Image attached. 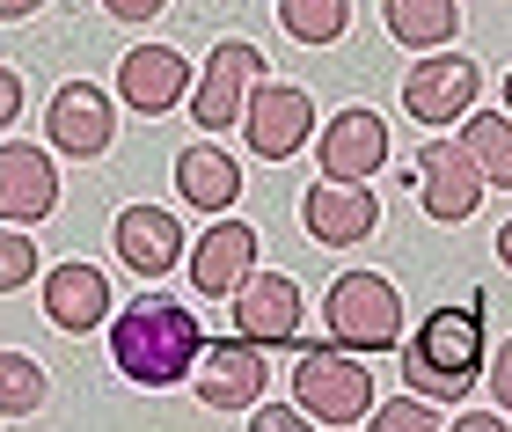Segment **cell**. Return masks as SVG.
Here are the masks:
<instances>
[{"label":"cell","instance_id":"f546056e","mask_svg":"<svg viewBox=\"0 0 512 432\" xmlns=\"http://www.w3.org/2000/svg\"><path fill=\"white\" fill-rule=\"evenodd\" d=\"M461 432H498V411H461Z\"/></svg>","mask_w":512,"mask_h":432},{"label":"cell","instance_id":"f1b7e54d","mask_svg":"<svg viewBox=\"0 0 512 432\" xmlns=\"http://www.w3.org/2000/svg\"><path fill=\"white\" fill-rule=\"evenodd\" d=\"M22 118V74H8V66H0V132H8Z\"/></svg>","mask_w":512,"mask_h":432},{"label":"cell","instance_id":"9c48e42d","mask_svg":"<svg viewBox=\"0 0 512 432\" xmlns=\"http://www.w3.org/2000/svg\"><path fill=\"white\" fill-rule=\"evenodd\" d=\"M44 132H52L59 154L96 162V154H110V140H118V110H110V96L96 81H66L52 96V110H44Z\"/></svg>","mask_w":512,"mask_h":432},{"label":"cell","instance_id":"8fae6325","mask_svg":"<svg viewBox=\"0 0 512 432\" xmlns=\"http://www.w3.org/2000/svg\"><path fill=\"white\" fill-rule=\"evenodd\" d=\"M118 96H125V110H139V118H161V110H176L191 96V59L169 52V44H132L118 59Z\"/></svg>","mask_w":512,"mask_h":432},{"label":"cell","instance_id":"5bb4252c","mask_svg":"<svg viewBox=\"0 0 512 432\" xmlns=\"http://www.w3.org/2000/svg\"><path fill=\"white\" fill-rule=\"evenodd\" d=\"M315 162H322V176H337V184H366V176L388 162V125L374 110H337V118L322 125V140H315Z\"/></svg>","mask_w":512,"mask_h":432},{"label":"cell","instance_id":"7c38bea8","mask_svg":"<svg viewBox=\"0 0 512 432\" xmlns=\"http://www.w3.org/2000/svg\"><path fill=\"white\" fill-rule=\"evenodd\" d=\"M374 220H381V206H374V191H366V184H337V176H322V184H308V198H300V227H308L322 249L366 242V235H374Z\"/></svg>","mask_w":512,"mask_h":432},{"label":"cell","instance_id":"cb8c5ba5","mask_svg":"<svg viewBox=\"0 0 512 432\" xmlns=\"http://www.w3.org/2000/svg\"><path fill=\"white\" fill-rule=\"evenodd\" d=\"M37 242H30V227H15V220H0V293H22L37 279Z\"/></svg>","mask_w":512,"mask_h":432},{"label":"cell","instance_id":"d6986e66","mask_svg":"<svg viewBox=\"0 0 512 432\" xmlns=\"http://www.w3.org/2000/svg\"><path fill=\"white\" fill-rule=\"evenodd\" d=\"M176 191H183V206H198V213H227L242 198V162L220 154V147H183L176 154Z\"/></svg>","mask_w":512,"mask_h":432},{"label":"cell","instance_id":"44dd1931","mask_svg":"<svg viewBox=\"0 0 512 432\" xmlns=\"http://www.w3.org/2000/svg\"><path fill=\"white\" fill-rule=\"evenodd\" d=\"M461 147L476 154L483 184L512 191V118H498V110H469V118H461Z\"/></svg>","mask_w":512,"mask_h":432},{"label":"cell","instance_id":"277c9868","mask_svg":"<svg viewBox=\"0 0 512 432\" xmlns=\"http://www.w3.org/2000/svg\"><path fill=\"white\" fill-rule=\"evenodd\" d=\"M322 323L352 352H388L395 337H403V293H395L381 271H344V279L322 293Z\"/></svg>","mask_w":512,"mask_h":432},{"label":"cell","instance_id":"4dcf8cb0","mask_svg":"<svg viewBox=\"0 0 512 432\" xmlns=\"http://www.w3.org/2000/svg\"><path fill=\"white\" fill-rule=\"evenodd\" d=\"M44 0H0V22H22V15H37Z\"/></svg>","mask_w":512,"mask_h":432},{"label":"cell","instance_id":"5b68a950","mask_svg":"<svg viewBox=\"0 0 512 432\" xmlns=\"http://www.w3.org/2000/svg\"><path fill=\"white\" fill-rule=\"evenodd\" d=\"M242 132H249L256 162H293L315 132V96L300 81H256L242 103Z\"/></svg>","mask_w":512,"mask_h":432},{"label":"cell","instance_id":"d6a6232c","mask_svg":"<svg viewBox=\"0 0 512 432\" xmlns=\"http://www.w3.org/2000/svg\"><path fill=\"white\" fill-rule=\"evenodd\" d=\"M505 110H512V74H505Z\"/></svg>","mask_w":512,"mask_h":432},{"label":"cell","instance_id":"e0dca14e","mask_svg":"<svg viewBox=\"0 0 512 432\" xmlns=\"http://www.w3.org/2000/svg\"><path fill=\"white\" fill-rule=\"evenodd\" d=\"M110 242H118V264L139 271V279H161V271L183 264V220L161 213V206H125Z\"/></svg>","mask_w":512,"mask_h":432},{"label":"cell","instance_id":"9a60e30c","mask_svg":"<svg viewBox=\"0 0 512 432\" xmlns=\"http://www.w3.org/2000/svg\"><path fill=\"white\" fill-rule=\"evenodd\" d=\"M256 271V227L249 220H213L191 249V286L205 301H235V286Z\"/></svg>","mask_w":512,"mask_h":432},{"label":"cell","instance_id":"4316f807","mask_svg":"<svg viewBox=\"0 0 512 432\" xmlns=\"http://www.w3.org/2000/svg\"><path fill=\"white\" fill-rule=\"evenodd\" d=\"M161 8H169V0H103V15L110 22H132V30H139V22H154Z\"/></svg>","mask_w":512,"mask_h":432},{"label":"cell","instance_id":"52a82bcc","mask_svg":"<svg viewBox=\"0 0 512 432\" xmlns=\"http://www.w3.org/2000/svg\"><path fill=\"white\" fill-rule=\"evenodd\" d=\"M417 198H425V213L439 227H461L476 206H483V169H476V154L461 147V140H432L417 147Z\"/></svg>","mask_w":512,"mask_h":432},{"label":"cell","instance_id":"603a6c76","mask_svg":"<svg viewBox=\"0 0 512 432\" xmlns=\"http://www.w3.org/2000/svg\"><path fill=\"white\" fill-rule=\"evenodd\" d=\"M44 411V367L30 352H0V418H37Z\"/></svg>","mask_w":512,"mask_h":432},{"label":"cell","instance_id":"484cf974","mask_svg":"<svg viewBox=\"0 0 512 432\" xmlns=\"http://www.w3.org/2000/svg\"><path fill=\"white\" fill-rule=\"evenodd\" d=\"M491 403H498V411H512V337L491 352Z\"/></svg>","mask_w":512,"mask_h":432},{"label":"cell","instance_id":"7a4b0ae2","mask_svg":"<svg viewBox=\"0 0 512 432\" xmlns=\"http://www.w3.org/2000/svg\"><path fill=\"white\" fill-rule=\"evenodd\" d=\"M483 381V301L469 308H432L425 330L403 345V389L432 396L439 411L461 403Z\"/></svg>","mask_w":512,"mask_h":432},{"label":"cell","instance_id":"3957f363","mask_svg":"<svg viewBox=\"0 0 512 432\" xmlns=\"http://www.w3.org/2000/svg\"><path fill=\"white\" fill-rule=\"evenodd\" d=\"M293 396H300V411H308L315 425H359V418H374V374H366V359L352 345L300 352Z\"/></svg>","mask_w":512,"mask_h":432},{"label":"cell","instance_id":"d4e9b609","mask_svg":"<svg viewBox=\"0 0 512 432\" xmlns=\"http://www.w3.org/2000/svg\"><path fill=\"white\" fill-rule=\"evenodd\" d=\"M374 425H381V432H425V425H439V403H432V396H395V403H374Z\"/></svg>","mask_w":512,"mask_h":432},{"label":"cell","instance_id":"83f0119b","mask_svg":"<svg viewBox=\"0 0 512 432\" xmlns=\"http://www.w3.org/2000/svg\"><path fill=\"white\" fill-rule=\"evenodd\" d=\"M256 425L264 432H293V425H308V411H300V403H256Z\"/></svg>","mask_w":512,"mask_h":432},{"label":"cell","instance_id":"ba28073f","mask_svg":"<svg viewBox=\"0 0 512 432\" xmlns=\"http://www.w3.org/2000/svg\"><path fill=\"white\" fill-rule=\"evenodd\" d=\"M264 81V59H256V44L249 37H220L213 44V59H205V81H198V125L205 132H227V125H242V103H249V88Z\"/></svg>","mask_w":512,"mask_h":432},{"label":"cell","instance_id":"2e32d148","mask_svg":"<svg viewBox=\"0 0 512 432\" xmlns=\"http://www.w3.org/2000/svg\"><path fill=\"white\" fill-rule=\"evenodd\" d=\"M235 330L256 345H293L300 337V286L286 271H249L235 286Z\"/></svg>","mask_w":512,"mask_h":432},{"label":"cell","instance_id":"4fadbf2b","mask_svg":"<svg viewBox=\"0 0 512 432\" xmlns=\"http://www.w3.org/2000/svg\"><path fill=\"white\" fill-rule=\"evenodd\" d=\"M52 206H59L52 154L30 147V140H8V147H0V220L37 227V220H52Z\"/></svg>","mask_w":512,"mask_h":432},{"label":"cell","instance_id":"30bf717a","mask_svg":"<svg viewBox=\"0 0 512 432\" xmlns=\"http://www.w3.org/2000/svg\"><path fill=\"white\" fill-rule=\"evenodd\" d=\"M264 389H271V367H264V345H256V337L205 345V359H198V403H213V411H256Z\"/></svg>","mask_w":512,"mask_h":432},{"label":"cell","instance_id":"7402d4cb","mask_svg":"<svg viewBox=\"0 0 512 432\" xmlns=\"http://www.w3.org/2000/svg\"><path fill=\"white\" fill-rule=\"evenodd\" d=\"M352 22V0H278V30L293 44H337Z\"/></svg>","mask_w":512,"mask_h":432},{"label":"cell","instance_id":"ac0fdd59","mask_svg":"<svg viewBox=\"0 0 512 432\" xmlns=\"http://www.w3.org/2000/svg\"><path fill=\"white\" fill-rule=\"evenodd\" d=\"M44 315H52V330H103L110 323V279L88 257L74 264H52L44 271Z\"/></svg>","mask_w":512,"mask_h":432},{"label":"cell","instance_id":"6da1fadb","mask_svg":"<svg viewBox=\"0 0 512 432\" xmlns=\"http://www.w3.org/2000/svg\"><path fill=\"white\" fill-rule=\"evenodd\" d=\"M110 359H118V374L132 389H183V381L198 374V359H205V330L183 301L147 293V301H132L118 323H110Z\"/></svg>","mask_w":512,"mask_h":432},{"label":"cell","instance_id":"1f68e13d","mask_svg":"<svg viewBox=\"0 0 512 432\" xmlns=\"http://www.w3.org/2000/svg\"><path fill=\"white\" fill-rule=\"evenodd\" d=\"M498 257H505V271H512V220L498 227Z\"/></svg>","mask_w":512,"mask_h":432},{"label":"cell","instance_id":"8992f818","mask_svg":"<svg viewBox=\"0 0 512 432\" xmlns=\"http://www.w3.org/2000/svg\"><path fill=\"white\" fill-rule=\"evenodd\" d=\"M476 96H483V74H476V59H461V52H425L410 66V81H403V110L425 132H439V125H461L476 110Z\"/></svg>","mask_w":512,"mask_h":432},{"label":"cell","instance_id":"ffe728a7","mask_svg":"<svg viewBox=\"0 0 512 432\" xmlns=\"http://www.w3.org/2000/svg\"><path fill=\"white\" fill-rule=\"evenodd\" d=\"M381 15H388V37L410 52H439L461 30V0H381Z\"/></svg>","mask_w":512,"mask_h":432}]
</instances>
